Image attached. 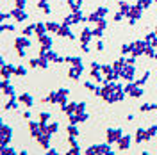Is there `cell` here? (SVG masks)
I'll return each mask as SVG.
<instances>
[{
    "instance_id": "d590c367",
    "label": "cell",
    "mask_w": 157,
    "mask_h": 155,
    "mask_svg": "<svg viewBox=\"0 0 157 155\" xmlns=\"http://www.w3.org/2000/svg\"><path fill=\"white\" fill-rule=\"evenodd\" d=\"M50 118H52L50 112H39V121H41V123H47Z\"/></svg>"
},
{
    "instance_id": "4dcf8cb0",
    "label": "cell",
    "mask_w": 157,
    "mask_h": 155,
    "mask_svg": "<svg viewBox=\"0 0 157 155\" xmlns=\"http://www.w3.org/2000/svg\"><path fill=\"white\" fill-rule=\"evenodd\" d=\"M16 105H18V104H16L14 96H11V100L6 104V105H4V109H6V111H11V109H16Z\"/></svg>"
},
{
    "instance_id": "9c48e42d",
    "label": "cell",
    "mask_w": 157,
    "mask_h": 155,
    "mask_svg": "<svg viewBox=\"0 0 157 155\" xmlns=\"http://www.w3.org/2000/svg\"><path fill=\"white\" fill-rule=\"evenodd\" d=\"M50 134H47V132H41L36 139H38V143L41 145V148H45V150H48L50 148Z\"/></svg>"
},
{
    "instance_id": "44dd1931",
    "label": "cell",
    "mask_w": 157,
    "mask_h": 155,
    "mask_svg": "<svg viewBox=\"0 0 157 155\" xmlns=\"http://www.w3.org/2000/svg\"><path fill=\"white\" fill-rule=\"evenodd\" d=\"M38 7L43 11L45 14H50V13H52V9H50V6H48V0H39V2H38Z\"/></svg>"
},
{
    "instance_id": "5bb4252c",
    "label": "cell",
    "mask_w": 157,
    "mask_h": 155,
    "mask_svg": "<svg viewBox=\"0 0 157 155\" xmlns=\"http://www.w3.org/2000/svg\"><path fill=\"white\" fill-rule=\"evenodd\" d=\"M141 14H143V9H139L137 6H132V9H130V13L127 14V18L128 20H139Z\"/></svg>"
},
{
    "instance_id": "f6af8a7d",
    "label": "cell",
    "mask_w": 157,
    "mask_h": 155,
    "mask_svg": "<svg viewBox=\"0 0 157 155\" xmlns=\"http://www.w3.org/2000/svg\"><path fill=\"white\" fill-rule=\"evenodd\" d=\"M86 153H98V145H93V146H89L88 150H86Z\"/></svg>"
},
{
    "instance_id": "484cf974",
    "label": "cell",
    "mask_w": 157,
    "mask_h": 155,
    "mask_svg": "<svg viewBox=\"0 0 157 155\" xmlns=\"http://www.w3.org/2000/svg\"><path fill=\"white\" fill-rule=\"evenodd\" d=\"M130 9H132V6H128L127 2H123V0H120V13H123V14L127 16L128 13H130Z\"/></svg>"
},
{
    "instance_id": "d6a6232c",
    "label": "cell",
    "mask_w": 157,
    "mask_h": 155,
    "mask_svg": "<svg viewBox=\"0 0 157 155\" xmlns=\"http://www.w3.org/2000/svg\"><path fill=\"white\" fill-rule=\"evenodd\" d=\"M95 13H97V14L100 16V18H105V16H107V13H109V9H107V7H104V6H102V7H98V9L95 11Z\"/></svg>"
},
{
    "instance_id": "f1b7e54d",
    "label": "cell",
    "mask_w": 157,
    "mask_h": 155,
    "mask_svg": "<svg viewBox=\"0 0 157 155\" xmlns=\"http://www.w3.org/2000/svg\"><path fill=\"white\" fill-rule=\"evenodd\" d=\"M121 55H128V54H132V43H125V45H121Z\"/></svg>"
},
{
    "instance_id": "ffe728a7",
    "label": "cell",
    "mask_w": 157,
    "mask_h": 155,
    "mask_svg": "<svg viewBox=\"0 0 157 155\" xmlns=\"http://www.w3.org/2000/svg\"><path fill=\"white\" fill-rule=\"evenodd\" d=\"M21 34L23 36H32V34H36V23H30V25H27V27H23V30H21Z\"/></svg>"
},
{
    "instance_id": "e0dca14e",
    "label": "cell",
    "mask_w": 157,
    "mask_h": 155,
    "mask_svg": "<svg viewBox=\"0 0 157 155\" xmlns=\"http://www.w3.org/2000/svg\"><path fill=\"white\" fill-rule=\"evenodd\" d=\"M125 62H127V57H125V55H123V57H120L118 61H114V62H113V68H114V71H116V73H120V71H121V68L125 66Z\"/></svg>"
},
{
    "instance_id": "9a60e30c",
    "label": "cell",
    "mask_w": 157,
    "mask_h": 155,
    "mask_svg": "<svg viewBox=\"0 0 157 155\" xmlns=\"http://www.w3.org/2000/svg\"><path fill=\"white\" fill-rule=\"evenodd\" d=\"M18 102H20V104H23V105H27V107H32V104H34V100H32V96H30L29 93H23V95H20V96H18Z\"/></svg>"
},
{
    "instance_id": "9f6ffc18",
    "label": "cell",
    "mask_w": 157,
    "mask_h": 155,
    "mask_svg": "<svg viewBox=\"0 0 157 155\" xmlns=\"http://www.w3.org/2000/svg\"><path fill=\"white\" fill-rule=\"evenodd\" d=\"M30 116H32V114H30L29 111H25V112H23V118H25V119H30Z\"/></svg>"
},
{
    "instance_id": "7dc6e473",
    "label": "cell",
    "mask_w": 157,
    "mask_h": 155,
    "mask_svg": "<svg viewBox=\"0 0 157 155\" xmlns=\"http://www.w3.org/2000/svg\"><path fill=\"white\" fill-rule=\"evenodd\" d=\"M84 87H86V89H91V91H95V89H97V86H95V84H93V82H84Z\"/></svg>"
},
{
    "instance_id": "11a10c76",
    "label": "cell",
    "mask_w": 157,
    "mask_h": 155,
    "mask_svg": "<svg viewBox=\"0 0 157 155\" xmlns=\"http://www.w3.org/2000/svg\"><path fill=\"white\" fill-rule=\"evenodd\" d=\"M25 55H27V54H25V50H18V57H25Z\"/></svg>"
},
{
    "instance_id": "8992f818",
    "label": "cell",
    "mask_w": 157,
    "mask_h": 155,
    "mask_svg": "<svg viewBox=\"0 0 157 155\" xmlns=\"http://www.w3.org/2000/svg\"><path fill=\"white\" fill-rule=\"evenodd\" d=\"M121 136H123L121 128H109L107 130V143H118Z\"/></svg>"
},
{
    "instance_id": "680465c9",
    "label": "cell",
    "mask_w": 157,
    "mask_h": 155,
    "mask_svg": "<svg viewBox=\"0 0 157 155\" xmlns=\"http://www.w3.org/2000/svg\"><path fill=\"white\" fill-rule=\"evenodd\" d=\"M154 111H157V104H154Z\"/></svg>"
},
{
    "instance_id": "816d5d0a",
    "label": "cell",
    "mask_w": 157,
    "mask_h": 155,
    "mask_svg": "<svg viewBox=\"0 0 157 155\" xmlns=\"http://www.w3.org/2000/svg\"><path fill=\"white\" fill-rule=\"evenodd\" d=\"M127 62H128V64H136V55H132V54H130V55L127 57Z\"/></svg>"
},
{
    "instance_id": "5b68a950",
    "label": "cell",
    "mask_w": 157,
    "mask_h": 155,
    "mask_svg": "<svg viewBox=\"0 0 157 155\" xmlns=\"http://www.w3.org/2000/svg\"><path fill=\"white\" fill-rule=\"evenodd\" d=\"M30 47V39L27 38V36H18V38L14 39V48L16 50H25V48H29Z\"/></svg>"
},
{
    "instance_id": "681fc988",
    "label": "cell",
    "mask_w": 157,
    "mask_h": 155,
    "mask_svg": "<svg viewBox=\"0 0 157 155\" xmlns=\"http://www.w3.org/2000/svg\"><path fill=\"white\" fill-rule=\"evenodd\" d=\"M104 47H105V45H104V41H102V39H98V41H97V50H98V52H102Z\"/></svg>"
},
{
    "instance_id": "6da1fadb",
    "label": "cell",
    "mask_w": 157,
    "mask_h": 155,
    "mask_svg": "<svg viewBox=\"0 0 157 155\" xmlns=\"http://www.w3.org/2000/svg\"><path fill=\"white\" fill-rule=\"evenodd\" d=\"M68 89H66V87H63V89H59V91H52V93H50L48 96L47 98H43V102H45V104H59V105H64V104H68V102H66V96H68Z\"/></svg>"
},
{
    "instance_id": "bcb514c9",
    "label": "cell",
    "mask_w": 157,
    "mask_h": 155,
    "mask_svg": "<svg viewBox=\"0 0 157 155\" xmlns=\"http://www.w3.org/2000/svg\"><path fill=\"white\" fill-rule=\"evenodd\" d=\"M14 2H16V7H20V9H25L27 0H14Z\"/></svg>"
},
{
    "instance_id": "ab89813d",
    "label": "cell",
    "mask_w": 157,
    "mask_h": 155,
    "mask_svg": "<svg viewBox=\"0 0 157 155\" xmlns=\"http://www.w3.org/2000/svg\"><path fill=\"white\" fill-rule=\"evenodd\" d=\"M139 111H141V112H148V111H154V105H152V104H143V105L139 107Z\"/></svg>"
},
{
    "instance_id": "2e32d148",
    "label": "cell",
    "mask_w": 157,
    "mask_h": 155,
    "mask_svg": "<svg viewBox=\"0 0 157 155\" xmlns=\"http://www.w3.org/2000/svg\"><path fill=\"white\" fill-rule=\"evenodd\" d=\"M57 36H61V38H70V39L75 38V36H73V32L70 30V27H66V25H61V29H59Z\"/></svg>"
},
{
    "instance_id": "52a82bcc",
    "label": "cell",
    "mask_w": 157,
    "mask_h": 155,
    "mask_svg": "<svg viewBox=\"0 0 157 155\" xmlns=\"http://www.w3.org/2000/svg\"><path fill=\"white\" fill-rule=\"evenodd\" d=\"M11 18H13V20H16V21H25V20L29 18V14L25 13V9L14 7V9L11 11Z\"/></svg>"
},
{
    "instance_id": "c3c4849f",
    "label": "cell",
    "mask_w": 157,
    "mask_h": 155,
    "mask_svg": "<svg viewBox=\"0 0 157 155\" xmlns=\"http://www.w3.org/2000/svg\"><path fill=\"white\" fill-rule=\"evenodd\" d=\"M7 18H11V13H2V14H0V21H2V23H4Z\"/></svg>"
},
{
    "instance_id": "ee69618b",
    "label": "cell",
    "mask_w": 157,
    "mask_h": 155,
    "mask_svg": "<svg viewBox=\"0 0 157 155\" xmlns=\"http://www.w3.org/2000/svg\"><path fill=\"white\" fill-rule=\"evenodd\" d=\"M86 111V102H78L77 104V112H84Z\"/></svg>"
},
{
    "instance_id": "7c38bea8",
    "label": "cell",
    "mask_w": 157,
    "mask_h": 155,
    "mask_svg": "<svg viewBox=\"0 0 157 155\" xmlns=\"http://www.w3.org/2000/svg\"><path fill=\"white\" fill-rule=\"evenodd\" d=\"M130 143H132V137L128 136H121L120 137V141H118V148H120V150H128V148H130Z\"/></svg>"
},
{
    "instance_id": "8d00e7d4",
    "label": "cell",
    "mask_w": 157,
    "mask_h": 155,
    "mask_svg": "<svg viewBox=\"0 0 157 155\" xmlns=\"http://www.w3.org/2000/svg\"><path fill=\"white\" fill-rule=\"evenodd\" d=\"M0 30H2V32H6V30H11V32H14V25H9V23H2V25H0Z\"/></svg>"
},
{
    "instance_id": "f546056e",
    "label": "cell",
    "mask_w": 157,
    "mask_h": 155,
    "mask_svg": "<svg viewBox=\"0 0 157 155\" xmlns=\"http://www.w3.org/2000/svg\"><path fill=\"white\" fill-rule=\"evenodd\" d=\"M66 132H68V136H71V137H77L78 136V130H77V127L73 125V123H70V125H68Z\"/></svg>"
},
{
    "instance_id": "94428289",
    "label": "cell",
    "mask_w": 157,
    "mask_h": 155,
    "mask_svg": "<svg viewBox=\"0 0 157 155\" xmlns=\"http://www.w3.org/2000/svg\"><path fill=\"white\" fill-rule=\"evenodd\" d=\"M154 2H157V0H154Z\"/></svg>"
},
{
    "instance_id": "7a4b0ae2",
    "label": "cell",
    "mask_w": 157,
    "mask_h": 155,
    "mask_svg": "<svg viewBox=\"0 0 157 155\" xmlns=\"http://www.w3.org/2000/svg\"><path fill=\"white\" fill-rule=\"evenodd\" d=\"M134 77H136V66L134 64H128V62H125V66L121 68V71H120V78H123L125 82H132L134 80Z\"/></svg>"
},
{
    "instance_id": "db71d44e",
    "label": "cell",
    "mask_w": 157,
    "mask_h": 155,
    "mask_svg": "<svg viewBox=\"0 0 157 155\" xmlns=\"http://www.w3.org/2000/svg\"><path fill=\"white\" fill-rule=\"evenodd\" d=\"M150 45H152V47H154V48H157V36L154 39H152V41H150Z\"/></svg>"
},
{
    "instance_id": "cb8c5ba5",
    "label": "cell",
    "mask_w": 157,
    "mask_h": 155,
    "mask_svg": "<svg viewBox=\"0 0 157 155\" xmlns=\"http://www.w3.org/2000/svg\"><path fill=\"white\" fill-rule=\"evenodd\" d=\"M143 95H145L143 86H136L132 91H130V96H132V98H139V96H143Z\"/></svg>"
},
{
    "instance_id": "e575fe53",
    "label": "cell",
    "mask_w": 157,
    "mask_h": 155,
    "mask_svg": "<svg viewBox=\"0 0 157 155\" xmlns=\"http://www.w3.org/2000/svg\"><path fill=\"white\" fill-rule=\"evenodd\" d=\"M57 130H59V125H57V123H50V125L47 127V132H48L50 136H52V134H56Z\"/></svg>"
},
{
    "instance_id": "d6986e66",
    "label": "cell",
    "mask_w": 157,
    "mask_h": 155,
    "mask_svg": "<svg viewBox=\"0 0 157 155\" xmlns=\"http://www.w3.org/2000/svg\"><path fill=\"white\" fill-rule=\"evenodd\" d=\"M48 32V29H47V23H43V21H38L36 23V36H43V34H47Z\"/></svg>"
},
{
    "instance_id": "f907efd6",
    "label": "cell",
    "mask_w": 157,
    "mask_h": 155,
    "mask_svg": "<svg viewBox=\"0 0 157 155\" xmlns=\"http://www.w3.org/2000/svg\"><path fill=\"white\" fill-rule=\"evenodd\" d=\"M123 18H125V14H123V13H116V14H114V21H121Z\"/></svg>"
},
{
    "instance_id": "91938a15",
    "label": "cell",
    "mask_w": 157,
    "mask_h": 155,
    "mask_svg": "<svg viewBox=\"0 0 157 155\" xmlns=\"http://www.w3.org/2000/svg\"><path fill=\"white\" fill-rule=\"evenodd\" d=\"M155 34H157V25H155Z\"/></svg>"
},
{
    "instance_id": "30bf717a",
    "label": "cell",
    "mask_w": 157,
    "mask_h": 155,
    "mask_svg": "<svg viewBox=\"0 0 157 155\" xmlns=\"http://www.w3.org/2000/svg\"><path fill=\"white\" fill-rule=\"evenodd\" d=\"M91 38H93V30L88 29V27H84L82 32H80V45H89Z\"/></svg>"
},
{
    "instance_id": "6f0895ef",
    "label": "cell",
    "mask_w": 157,
    "mask_h": 155,
    "mask_svg": "<svg viewBox=\"0 0 157 155\" xmlns=\"http://www.w3.org/2000/svg\"><path fill=\"white\" fill-rule=\"evenodd\" d=\"M77 2H78V6H82V2H84V0H77Z\"/></svg>"
},
{
    "instance_id": "4316f807",
    "label": "cell",
    "mask_w": 157,
    "mask_h": 155,
    "mask_svg": "<svg viewBox=\"0 0 157 155\" xmlns=\"http://www.w3.org/2000/svg\"><path fill=\"white\" fill-rule=\"evenodd\" d=\"M148 78H150V71H145L141 78H136V80H134V84H136V86H143V84L147 82Z\"/></svg>"
},
{
    "instance_id": "277c9868",
    "label": "cell",
    "mask_w": 157,
    "mask_h": 155,
    "mask_svg": "<svg viewBox=\"0 0 157 155\" xmlns=\"http://www.w3.org/2000/svg\"><path fill=\"white\" fill-rule=\"evenodd\" d=\"M0 146H6L7 145V141L11 139V136H13V128L11 127H7L6 123H2L0 125Z\"/></svg>"
},
{
    "instance_id": "7bdbcfd3",
    "label": "cell",
    "mask_w": 157,
    "mask_h": 155,
    "mask_svg": "<svg viewBox=\"0 0 157 155\" xmlns=\"http://www.w3.org/2000/svg\"><path fill=\"white\" fill-rule=\"evenodd\" d=\"M102 34H104V30H102V29H98V27H97V29H93V38L100 39V38H102Z\"/></svg>"
},
{
    "instance_id": "60d3db41",
    "label": "cell",
    "mask_w": 157,
    "mask_h": 155,
    "mask_svg": "<svg viewBox=\"0 0 157 155\" xmlns=\"http://www.w3.org/2000/svg\"><path fill=\"white\" fill-rule=\"evenodd\" d=\"M97 27H98V29H102V30H105V27H107V20L100 18V20H98V23H97Z\"/></svg>"
},
{
    "instance_id": "ba28073f",
    "label": "cell",
    "mask_w": 157,
    "mask_h": 155,
    "mask_svg": "<svg viewBox=\"0 0 157 155\" xmlns=\"http://www.w3.org/2000/svg\"><path fill=\"white\" fill-rule=\"evenodd\" d=\"M84 73V64H78V66H70L68 70V77L73 78V80H77L80 78V75Z\"/></svg>"
},
{
    "instance_id": "4fadbf2b",
    "label": "cell",
    "mask_w": 157,
    "mask_h": 155,
    "mask_svg": "<svg viewBox=\"0 0 157 155\" xmlns=\"http://www.w3.org/2000/svg\"><path fill=\"white\" fill-rule=\"evenodd\" d=\"M38 41H39V45H41L43 48H47V50L52 48V38H50L48 34H43V36H39Z\"/></svg>"
},
{
    "instance_id": "f5cc1de1",
    "label": "cell",
    "mask_w": 157,
    "mask_h": 155,
    "mask_svg": "<svg viewBox=\"0 0 157 155\" xmlns=\"http://www.w3.org/2000/svg\"><path fill=\"white\" fill-rule=\"evenodd\" d=\"M68 153H73V155H75V153H80V148H78V146H71V150H70Z\"/></svg>"
},
{
    "instance_id": "8fae6325",
    "label": "cell",
    "mask_w": 157,
    "mask_h": 155,
    "mask_svg": "<svg viewBox=\"0 0 157 155\" xmlns=\"http://www.w3.org/2000/svg\"><path fill=\"white\" fill-rule=\"evenodd\" d=\"M2 68V78H9L11 75H14V71H16V66H13V64H4V66H0Z\"/></svg>"
},
{
    "instance_id": "1f68e13d",
    "label": "cell",
    "mask_w": 157,
    "mask_h": 155,
    "mask_svg": "<svg viewBox=\"0 0 157 155\" xmlns=\"http://www.w3.org/2000/svg\"><path fill=\"white\" fill-rule=\"evenodd\" d=\"M155 134H157V125H152V127L147 130V141H148V139H152Z\"/></svg>"
},
{
    "instance_id": "b9f144b4",
    "label": "cell",
    "mask_w": 157,
    "mask_h": 155,
    "mask_svg": "<svg viewBox=\"0 0 157 155\" xmlns=\"http://www.w3.org/2000/svg\"><path fill=\"white\" fill-rule=\"evenodd\" d=\"M98 20H100V16H98L97 13H91L88 16V21H91V23H98Z\"/></svg>"
},
{
    "instance_id": "74e56055",
    "label": "cell",
    "mask_w": 157,
    "mask_h": 155,
    "mask_svg": "<svg viewBox=\"0 0 157 155\" xmlns=\"http://www.w3.org/2000/svg\"><path fill=\"white\" fill-rule=\"evenodd\" d=\"M77 121H78V123L88 121V114H86V112H77Z\"/></svg>"
},
{
    "instance_id": "603a6c76",
    "label": "cell",
    "mask_w": 157,
    "mask_h": 155,
    "mask_svg": "<svg viewBox=\"0 0 157 155\" xmlns=\"http://www.w3.org/2000/svg\"><path fill=\"white\" fill-rule=\"evenodd\" d=\"M141 141H147V130L145 128H137L136 132V143H141Z\"/></svg>"
},
{
    "instance_id": "6125c7cd",
    "label": "cell",
    "mask_w": 157,
    "mask_h": 155,
    "mask_svg": "<svg viewBox=\"0 0 157 155\" xmlns=\"http://www.w3.org/2000/svg\"><path fill=\"white\" fill-rule=\"evenodd\" d=\"M118 2H120V0H118Z\"/></svg>"
},
{
    "instance_id": "d4e9b609",
    "label": "cell",
    "mask_w": 157,
    "mask_h": 155,
    "mask_svg": "<svg viewBox=\"0 0 157 155\" xmlns=\"http://www.w3.org/2000/svg\"><path fill=\"white\" fill-rule=\"evenodd\" d=\"M47 29H48V32L57 34L59 29H61V25H59V23H56V21H47Z\"/></svg>"
},
{
    "instance_id": "83f0119b",
    "label": "cell",
    "mask_w": 157,
    "mask_h": 155,
    "mask_svg": "<svg viewBox=\"0 0 157 155\" xmlns=\"http://www.w3.org/2000/svg\"><path fill=\"white\" fill-rule=\"evenodd\" d=\"M77 21H75V16H73V13L71 14H68L66 18L63 20V25H66V27H70V25H75Z\"/></svg>"
},
{
    "instance_id": "3957f363",
    "label": "cell",
    "mask_w": 157,
    "mask_h": 155,
    "mask_svg": "<svg viewBox=\"0 0 157 155\" xmlns=\"http://www.w3.org/2000/svg\"><path fill=\"white\" fill-rule=\"evenodd\" d=\"M148 45H150V43H148L147 39H137V41H134V43H132V55H136V57L143 55V54L147 52Z\"/></svg>"
},
{
    "instance_id": "ac0fdd59",
    "label": "cell",
    "mask_w": 157,
    "mask_h": 155,
    "mask_svg": "<svg viewBox=\"0 0 157 155\" xmlns=\"http://www.w3.org/2000/svg\"><path fill=\"white\" fill-rule=\"evenodd\" d=\"M61 109H63V112L71 114V112H77V104H75V102H70V104H64Z\"/></svg>"
},
{
    "instance_id": "836d02e7",
    "label": "cell",
    "mask_w": 157,
    "mask_h": 155,
    "mask_svg": "<svg viewBox=\"0 0 157 155\" xmlns=\"http://www.w3.org/2000/svg\"><path fill=\"white\" fill-rule=\"evenodd\" d=\"M14 75H16V77H23V75H27V68H25V66H16Z\"/></svg>"
},
{
    "instance_id": "7402d4cb",
    "label": "cell",
    "mask_w": 157,
    "mask_h": 155,
    "mask_svg": "<svg viewBox=\"0 0 157 155\" xmlns=\"http://www.w3.org/2000/svg\"><path fill=\"white\" fill-rule=\"evenodd\" d=\"M66 59V64H70V66H78V64H82V59L80 57H73V55H68Z\"/></svg>"
},
{
    "instance_id": "f35d334b",
    "label": "cell",
    "mask_w": 157,
    "mask_h": 155,
    "mask_svg": "<svg viewBox=\"0 0 157 155\" xmlns=\"http://www.w3.org/2000/svg\"><path fill=\"white\" fill-rule=\"evenodd\" d=\"M111 71H114V68H113L111 64H102V73H104V75H107Z\"/></svg>"
}]
</instances>
